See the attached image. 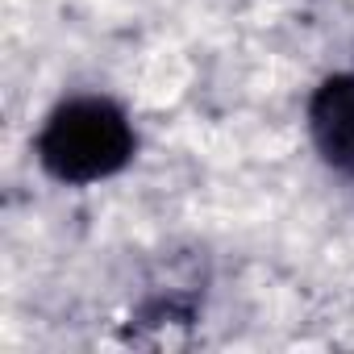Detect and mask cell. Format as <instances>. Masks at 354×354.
Listing matches in <instances>:
<instances>
[{"mask_svg":"<svg viewBox=\"0 0 354 354\" xmlns=\"http://www.w3.org/2000/svg\"><path fill=\"white\" fill-rule=\"evenodd\" d=\"M308 138L325 167L354 175V71L329 75L308 100Z\"/></svg>","mask_w":354,"mask_h":354,"instance_id":"obj_2","label":"cell"},{"mask_svg":"<svg viewBox=\"0 0 354 354\" xmlns=\"http://www.w3.org/2000/svg\"><path fill=\"white\" fill-rule=\"evenodd\" d=\"M38 162L50 180L67 188H88L113 180L129 167L138 150V133L129 113L109 96H71L50 109L46 125L38 129Z\"/></svg>","mask_w":354,"mask_h":354,"instance_id":"obj_1","label":"cell"}]
</instances>
